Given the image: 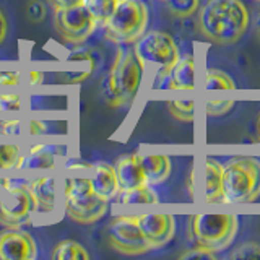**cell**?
Here are the masks:
<instances>
[{"instance_id": "obj_32", "label": "cell", "mask_w": 260, "mask_h": 260, "mask_svg": "<svg viewBox=\"0 0 260 260\" xmlns=\"http://www.w3.org/2000/svg\"><path fill=\"white\" fill-rule=\"evenodd\" d=\"M20 83L18 72H0V86H16Z\"/></svg>"}, {"instance_id": "obj_40", "label": "cell", "mask_w": 260, "mask_h": 260, "mask_svg": "<svg viewBox=\"0 0 260 260\" xmlns=\"http://www.w3.org/2000/svg\"><path fill=\"white\" fill-rule=\"evenodd\" d=\"M162 2H166V0H162Z\"/></svg>"}, {"instance_id": "obj_15", "label": "cell", "mask_w": 260, "mask_h": 260, "mask_svg": "<svg viewBox=\"0 0 260 260\" xmlns=\"http://www.w3.org/2000/svg\"><path fill=\"white\" fill-rule=\"evenodd\" d=\"M93 171L94 176L91 179V184L94 192L106 202L116 199L119 193V181H117L116 168L109 165V162L101 161L93 166Z\"/></svg>"}, {"instance_id": "obj_19", "label": "cell", "mask_w": 260, "mask_h": 260, "mask_svg": "<svg viewBox=\"0 0 260 260\" xmlns=\"http://www.w3.org/2000/svg\"><path fill=\"white\" fill-rule=\"evenodd\" d=\"M55 165V156L46 145L31 146L26 156H20L18 169H52Z\"/></svg>"}, {"instance_id": "obj_11", "label": "cell", "mask_w": 260, "mask_h": 260, "mask_svg": "<svg viewBox=\"0 0 260 260\" xmlns=\"http://www.w3.org/2000/svg\"><path fill=\"white\" fill-rule=\"evenodd\" d=\"M38 255L32 236L18 228H8L0 233V260H31Z\"/></svg>"}, {"instance_id": "obj_14", "label": "cell", "mask_w": 260, "mask_h": 260, "mask_svg": "<svg viewBox=\"0 0 260 260\" xmlns=\"http://www.w3.org/2000/svg\"><path fill=\"white\" fill-rule=\"evenodd\" d=\"M116 174L119 181V192L132 190L135 187L146 184V177L143 173L140 154H124L116 162Z\"/></svg>"}, {"instance_id": "obj_23", "label": "cell", "mask_w": 260, "mask_h": 260, "mask_svg": "<svg viewBox=\"0 0 260 260\" xmlns=\"http://www.w3.org/2000/svg\"><path fill=\"white\" fill-rule=\"evenodd\" d=\"M168 12L176 18H189L197 13L200 0H166Z\"/></svg>"}, {"instance_id": "obj_37", "label": "cell", "mask_w": 260, "mask_h": 260, "mask_svg": "<svg viewBox=\"0 0 260 260\" xmlns=\"http://www.w3.org/2000/svg\"><path fill=\"white\" fill-rule=\"evenodd\" d=\"M255 32H257V38H258V41H260V18H258L257 23H255Z\"/></svg>"}, {"instance_id": "obj_4", "label": "cell", "mask_w": 260, "mask_h": 260, "mask_svg": "<svg viewBox=\"0 0 260 260\" xmlns=\"http://www.w3.org/2000/svg\"><path fill=\"white\" fill-rule=\"evenodd\" d=\"M148 7L142 0H119L109 18L103 23L104 36L114 44H134L145 35Z\"/></svg>"}, {"instance_id": "obj_38", "label": "cell", "mask_w": 260, "mask_h": 260, "mask_svg": "<svg viewBox=\"0 0 260 260\" xmlns=\"http://www.w3.org/2000/svg\"><path fill=\"white\" fill-rule=\"evenodd\" d=\"M257 135H258V140H260V116L257 119Z\"/></svg>"}, {"instance_id": "obj_29", "label": "cell", "mask_w": 260, "mask_h": 260, "mask_svg": "<svg viewBox=\"0 0 260 260\" xmlns=\"http://www.w3.org/2000/svg\"><path fill=\"white\" fill-rule=\"evenodd\" d=\"M21 109V98L13 93H0V112H12Z\"/></svg>"}, {"instance_id": "obj_12", "label": "cell", "mask_w": 260, "mask_h": 260, "mask_svg": "<svg viewBox=\"0 0 260 260\" xmlns=\"http://www.w3.org/2000/svg\"><path fill=\"white\" fill-rule=\"evenodd\" d=\"M137 221L145 236V239L153 249H161L173 239L176 231V221L173 215L146 213L137 215Z\"/></svg>"}, {"instance_id": "obj_10", "label": "cell", "mask_w": 260, "mask_h": 260, "mask_svg": "<svg viewBox=\"0 0 260 260\" xmlns=\"http://www.w3.org/2000/svg\"><path fill=\"white\" fill-rule=\"evenodd\" d=\"M109 244L114 250L124 255H142L151 250V246L138 226L137 216L120 215L109 223Z\"/></svg>"}, {"instance_id": "obj_3", "label": "cell", "mask_w": 260, "mask_h": 260, "mask_svg": "<svg viewBox=\"0 0 260 260\" xmlns=\"http://www.w3.org/2000/svg\"><path fill=\"white\" fill-rule=\"evenodd\" d=\"M260 197V161L234 156L223 166V203H250Z\"/></svg>"}, {"instance_id": "obj_18", "label": "cell", "mask_w": 260, "mask_h": 260, "mask_svg": "<svg viewBox=\"0 0 260 260\" xmlns=\"http://www.w3.org/2000/svg\"><path fill=\"white\" fill-rule=\"evenodd\" d=\"M29 190L35 197L36 211L39 213H52L55 207V181L54 177H39L31 181Z\"/></svg>"}, {"instance_id": "obj_30", "label": "cell", "mask_w": 260, "mask_h": 260, "mask_svg": "<svg viewBox=\"0 0 260 260\" xmlns=\"http://www.w3.org/2000/svg\"><path fill=\"white\" fill-rule=\"evenodd\" d=\"M181 258L182 260H193V258H202V260H215L216 258V252L210 250L207 247H202V246H197V247H192L184 254H181Z\"/></svg>"}, {"instance_id": "obj_1", "label": "cell", "mask_w": 260, "mask_h": 260, "mask_svg": "<svg viewBox=\"0 0 260 260\" xmlns=\"http://www.w3.org/2000/svg\"><path fill=\"white\" fill-rule=\"evenodd\" d=\"M249 12L241 0H208L199 12V29L215 44H234L249 26Z\"/></svg>"}, {"instance_id": "obj_24", "label": "cell", "mask_w": 260, "mask_h": 260, "mask_svg": "<svg viewBox=\"0 0 260 260\" xmlns=\"http://www.w3.org/2000/svg\"><path fill=\"white\" fill-rule=\"evenodd\" d=\"M168 111L177 120L192 122L195 112V103L192 100H173L168 101Z\"/></svg>"}, {"instance_id": "obj_27", "label": "cell", "mask_w": 260, "mask_h": 260, "mask_svg": "<svg viewBox=\"0 0 260 260\" xmlns=\"http://www.w3.org/2000/svg\"><path fill=\"white\" fill-rule=\"evenodd\" d=\"M231 258H260V244L257 242H246L239 246L236 249L233 254H231Z\"/></svg>"}, {"instance_id": "obj_33", "label": "cell", "mask_w": 260, "mask_h": 260, "mask_svg": "<svg viewBox=\"0 0 260 260\" xmlns=\"http://www.w3.org/2000/svg\"><path fill=\"white\" fill-rule=\"evenodd\" d=\"M0 130H2L4 135H18L21 130V124L18 120L0 122Z\"/></svg>"}, {"instance_id": "obj_5", "label": "cell", "mask_w": 260, "mask_h": 260, "mask_svg": "<svg viewBox=\"0 0 260 260\" xmlns=\"http://www.w3.org/2000/svg\"><path fill=\"white\" fill-rule=\"evenodd\" d=\"M65 210L75 223L93 224L106 215L108 202L94 192L89 177H70L65 182Z\"/></svg>"}, {"instance_id": "obj_31", "label": "cell", "mask_w": 260, "mask_h": 260, "mask_svg": "<svg viewBox=\"0 0 260 260\" xmlns=\"http://www.w3.org/2000/svg\"><path fill=\"white\" fill-rule=\"evenodd\" d=\"M26 16L35 23H39L44 20L46 16V7L43 2H39V0H31L26 5Z\"/></svg>"}, {"instance_id": "obj_36", "label": "cell", "mask_w": 260, "mask_h": 260, "mask_svg": "<svg viewBox=\"0 0 260 260\" xmlns=\"http://www.w3.org/2000/svg\"><path fill=\"white\" fill-rule=\"evenodd\" d=\"M47 132V127L44 122L41 120H31L29 122V134L31 135H41V134H46Z\"/></svg>"}, {"instance_id": "obj_26", "label": "cell", "mask_w": 260, "mask_h": 260, "mask_svg": "<svg viewBox=\"0 0 260 260\" xmlns=\"http://www.w3.org/2000/svg\"><path fill=\"white\" fill-rule=\"evenodd\" d=\"M20 148L13 143H0V169H18Z\"/></svg>"}, {"instance_id": "obj_25", "label": "cell", "mask_w": 260, "mask_h": 260, "mask_svg": "<svg viewBox=\"0 0 260 260\" xmlns=\"http://www.w3.org/2000/svg\"><path fill=\"white\" fill-rule=\"evenodd\" d=\"M119 0H85V5L89 8V12L94 15L98 24H103L109 18V15L114 12Z\"/></svg>"}, {"instance_id": "obj_8", "label": "cell", "mask_w": 260, "mask_h": 260, "mask_svg": "<svg viewBox=\"0 0 260 260\" xmlns=\"http://www.w3.org/2000/svg\"><path fill=\"white\" fill-rule=\"evenodd\" d=\"M134 52L145 63L159 67V70H171L179 60V47L174 39L162 31H150L135 41Z\"/></svg>"}, {"instance_id": "obj_7", "label": "cell", "mask_w": 260, "mask_h": 260, "mask_svg": "<svg viewBox=\"0 0 260 260\" xmlns=\"http://www.w3.org/2000/svg\"><path fill=\"white\" fill-rule=\"evenodd\" d=\"M35 211L36 203L28 184L12 185L8 179L0 181V224L20 228Z\"/></svg>"}, {"instance_id": "obj_6", "label": "cell", "mask_w": 260, "mask_h": 260, "mask_svg": "<svg viewBox=\"0 0 260 260\" xmlns=\"http://www.w3.org/2000/svg\"><path fill=\"white\" fill-rule=\"evenodd\" d=\"M238 233L236 215H193L189 218V234L197 246L213 252L231 246Z\"/></svg>"}, {"instance_id": "obj_9", "label": "cell", "mask_w": 260, "mask_h": 260, "mask_svg": "<svg viewBox=\"0 0 260 260\" xmlns=\"http://www.w3.org/2000/svg\"><path fill=\"white\" fill-rule=\"evenodd\" d=\"M54 23L60 38L65 43L70 44L85 43L93 35L94 28L98 26L94 15L89 12V8L85 4L55 10Z\"/></svg>"}, {"instance_id": "obj_28", "label": "cell", "mask_w": 260, "mask_h": 260, "mask_svg": "<svg viewBox=\"0 0 260 260\" xmlns=\"http://www.w3.org/2000/svg\"><path fill=\"white\" fill-rule=\"evenodd\" d=\"M234 106L233 100H210L205 104V112L208 116H221V114H226Z\"/></svg>"}, {"instance_id": "obj_2", "label": "cell", "mask_w": 260, "mask_h": 260, "mask_svg": "<svg viewBox=\"0 0 260 260\" xmlns=\"http://www.w3.org/2000/svg\"><path fill=\"white\" fill-rule=\"evenodd\" d=\"M143 67L134 51L119 49L104 81V94L112 106L132 104L142 85Z\"/></svg>"}, {"instance_id": "obj_35", "label": "cell", "mask_w": 260, "mask_h": 260, "mask_svg": "<svg viewBox=\"0 0 260 260\" xmlns=\"http://www.w3.org/2000/svg\"><path fill=\"white\" fill-rule=\"evenodd\" d=\"M7 36H8V20L5 13L0 10V46L5 43Z\"/></svg>"}, {"instance_id": "obj_21", "label": "cell", "mask_w": 260, "mask_h": 260, "mask_svg": "<svg viewBox=\"0 0 260 260\" xmlns=\"http://www.w3.org/2000/svg\"><path fill=\"white\" fill-rule=\"evenodd\" d=\"M52 260H88L89 254L88 250L78 244L77 241H62L54 247L52 254H51Z\"/></svg>"}, {"instance_id": "obj_22", "label": "cell", "mask_w": 260, "mask_h": 260, "mask_svg": "<svg viewBox=\"0 0 260 260\" xmlns=\"http://www.w3.org/2000/svg\"><path fill=\"white\" fill-rule=\"evenodd\" d=\"M203 86H205L207 91L208 89H234L236 88L233 78L228 75V73L221 70H215V69L207 70Z\"/></svg>"}, {"instance_id": "obj_39", "label": "cell", "mask_w": 260, "mask_h": 260, "mask_svg": "<svg viewBox=\"0 0 260 260\" xmlns=\"http://www.w3.org/2000/svg\"><path fill=\"white\" fill-rule=\"evenodd\" d=\"M255 2H260V0H255Z\"/></svg>"}, {"instance_id": "obj_16", "label": "cell", "mask_w": 260, "mask_h": 260, "mask_svg": "<svg viewBox=\"0 0 260 260\" xmlns=\"http://www.w3.org/2000/svg\"><path fill=\"white\" fill-rule=\"evenodd\" d=\"M203 174V200L207 203L223 202V165L215 158H207Z\"/></svg>"}, {"instance_id": "obj_13", "label": "cell", "mask_w": 260, "mask_h": 260, "mask_svg": "<svg viewBox=\"0 0 260 260\" xmlns=\"http://www.w3.org/2000/svg\"><path fill=\"white\" fill-rule=\"evenodd\" d=\"M156 88L161 89H193L195 88V60L192 55L179 57L166 75L156 77Z\"/></svg>"}, {"instance_id": "obj_17", "label": "cell", "mask_w": 260, "mask_h": 260, "mask_svg": "<svg viewBox=\"0 0 260 260\" xmlns=\"http://www.w3.org/2000/svg\"><path fill=\"white\" fill-rule=\"evenodd\" d=\"M140 162L148 185L162 184L171 174V159L166 154H159V153L142 154Z\"/></svg>"}, {"instance_id": "obj_20", "label": "cell", "mask_w": 260, "mask_h": 260, "mask_svg": "<svg viewBox=\"0 0 260 260\" xmlns=\"http://www.w3.org/2000/svg\"><path fill=\"white\" fill-rule=\"evenodd\" d=\"M117 202L125 203V205H138V203H158L159 199L156 192H154L148 184L135 187L132 190H125V192H119Z\"/></svg>"}, {"instance_id": "obj_34", "label": "cell", "mask_w": 260, "mask_h": 260, "mask_svg": "<svg viewBox=\"0 0 260 260\" xmlns=\"http://www.w3.org/2000/svg\"><path fill=\"white\" fill-rule=\"evenodd\" d=\"M49 5L54 7V10H62V8H70L77 5H83L85 0H47Z\"/></svg>"}]
</instances>
